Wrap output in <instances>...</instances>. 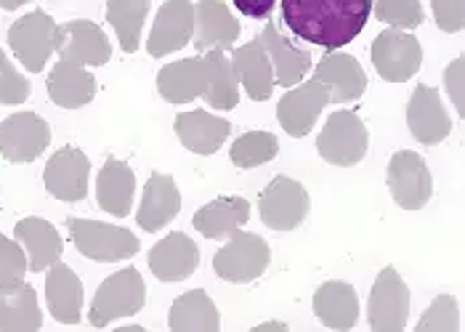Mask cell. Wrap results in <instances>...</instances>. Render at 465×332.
<instances>
[{"instance_id": "cell-1", "label": "cell", "mask_w": 465, "mask_h": 332, "mask_svg": "<svg viewBox=\"0 0 465 332\" xmlns=\"http://www.w3.org/2000/svg\"><path fill=\"white\" fill-rule=\"evenodd\" d=\"M372 14V0H282V19L292 35L341 51L361 35Z\"/></svg>"}, {"instance_id": "cell-2", "label": "cell", "mask_w": 465, "mask_h": 332, "mask_svg": "<svg viewBox=\"0 0 465 332\" xmlns=\"http://www.w3.org/2000/svg\"><path fill=\"white\" fill-rule=\"evenodd\" d=\"M72 245L80 256L99 263H117V260L134 259L142 250V242L134 231L112 223L91 221V219H67Z\"/></svg>"}, {"instance_id": "cell-3", "label": "cell", "mask_w": 465, "mask_h": 332, "mask_svg": "<svg viewBox=\"0 0 465 332\" xmlns=\"http://www.w3.org/2000/svg\"><path fill=\"white\" fill-rule=\"evenodd\" d=\"M146 303V285L139 269L128 266L107 277L91 300L88 319L94 327H107L114 319L139 314Z\"/></svg>"}, {"instance_id": "cell-4", "label": "cell", "mask_w": 465, "mask_h": 332, "mask_svg": "<svg viewBox=\"0 0 465 332\" xmlns=\"http://www.w3.org/2000/svg\"><path fill=\"white\" fill-rule=\"evenodd\" d=\"M367 125L359 120L357 112L338 110L332 112L324 122L317 139V151L324 162L338 165V168H351L359 165L367 154Z\"/></svg>"}, {"instance_id": "cell-5", "label": "cell", "mask_w": 465, "mask_h": 332, "mask_svg": "<svg viewBox=\"0 0 465 332\" xmlns=\"http://www.w3.org/2000/svg\"><path fill=\"white\" fill-rule=\"evenodd\" d=\"M229 242L215 253L213 269L215 274L226 282H237L245 285L258 279L272 260V250L266 245L263 237L252 234V231H242L237 229L232 237H226Z\"/></svg>"}, {"instance_id": "cell-6", "label": "cell", "mask_w": 465, "mask_h": 332, "mask_svg": "<svg viewBox=\"0 0 465 332\" xmlns=\"http://www.w3.org/2000/svg\"><path fill=\"white\" fill-rule=\"evenodd\" d=\"M59 24L45 11H30L16 19L8 30V45L27 73H43L51 54L56 51Z\"/></svg>"}, {"instance_id": "cell-7", "label": "cell", "mask_w": 465, "mask_h": 332, "mask_svg": "<svg viewBox=\"0 0 465 332\" xmlns=\"http://www.w3.org/2000/svg\"><path fill=\"white\" fill-rule=\"evenodd\" d=\"M386 184L394 197V202L404 210H420L426 208L433 194V179L429 165L418 151L401 149L389 160Z\"/></svg>"}, {"instance_id": "cell-8", "label": "cell", "mask_w": 465, "mask_h": 332, "mask_svg": "<svg viewBox=\"0 0 465 332\" xmlns=\"http://www.w3.org/2000/svg\"><path fill=\"white\" fill-rule=\"evenodd\" d=\"M309 191L295 179L277 176L258 197V213L261 221L272 231H292L309 216Z\"/></svg>"}, {"instance_id": "cell-9", "label": "cell", "mask_w": 465, "mask_h": 332, "mask_svg": "<svg viewBox=\"0 0 465 332\" xmlns=\"http://www.w3.org/2000/svg\"><path fill=\"white\" fill-rule=\"evenodd\" d=\"M51 144V125L35 112H16L0 122V157L25 165L37 160Z\"/></svg>"}, {"instance_id": "cell-10", "label": "cell", "mask_w": 465, "mask_h": 332, "mask_svg": "<svg viewBox=\"0 0 465 332\" xmlns=\"http://www.w3.org/2000/svg\"><path fill=\"white\" fill-rule=\"evenodd\" d=\"M410 317V290L394 266H386L367 300V319L375 332H401Z\"/></svg>"}, {"instance_id": "cell-11", "label": "cell", "mask_w": 465, "mask_h": 332, "mask_svg": "<svg viewBox=\"0 0 465 332\" xmlns=\"http://www.w3.org/2000/svg\"><path fill=\"white\" fill-rule=\"evenodd\" d=\"M372 64L389 83H404L415 77L423 64V48L418 37L404 30H383L372 43Z\"/></svg>"}, {"instance_id": "cell-12", "label": "cell", "mask_w": 465, "mask_h": 332, "mask_svg": "<svg viewBox=\"0 0 465 332\" xmlns=\"http://www.w3.org/2000/svg\"><path fill=\"white\" fill-rule=\"evenodd\" d=\"M56 54L62 62L77 67H104L112 56V45L99 24L88 19H72L67 24H59Z\"/></svg>"}, {"instance_id": "cell-13", "label": "cell", "mask_w": 465, "mask_h": 332, "mask_svg": "<svg viewBox=\"0 0 465 332\" xmlns=\"http://www.w3.org/2000/svg\"><path fill=\"white\" fill-rule=\"evenodd\" d=\"M330 104L327 88L317 77L298 83L287 91L285 96L277 104V117L280 125L285 128V133H290L292 139H303L312 133V128L317 125L320 112Z\"/></svg>"}, {"instance_id": "cell-14", "label": "cell", "mask_w": 465, "mask_h": 332, "mask_svg": "<svg viewBox=\"0 0 465 332\" xmlns=\"http://www.w3.org/2000/svg\"><path fill=\"white\" fill-rule=\"evenodd\" d=\"M91 160L77 147H62L45 165L43 184L51 197L62 202H80L88 197Z\"/></svg>"}, {"instance_id": "cell-15", "label": "cell", "mask_w": 465, "mask_h": 332, "mask_svg": "<svg viewBox=\"0 0 465 332\" xmlns=\"http://www.w3.org/2000/svg\"><path fill=\"white\" fill-rule=\"evenodd\" d=\"M194 35V5L192 0H165L154 16L146 51L160 59L173 51H181Z\"/></svg>"}, {"instance_id": "cell-16", "label": "cell", "mask_w": 465, "mask_h": 332, "mask_svg": "<svg viewBox=\"0 0 465 332\" xmlns=\"http://www.w3.org/2000/svg\"><path fill=\"white\" fill-rule=\"evenodd\" d=\"M407 125H410V133L415 136V142H420L426 147H436L450 136L452 120H450L447 107L436 88L418 85L412 91V96L407 102Z\"/></svg>"}, {"instance_id": "cell-17", "label": "cell", "mask_w": 465, "mask_h": 332, "mask_svg": "<svg viewBox=\"0 0 465 332\" xmlns=\"http://www.w3.org/2000/svg\"><path fill=\"white\" fill-rule=\"evenodd\" d=\"M197 266H200V248L183 231L168 234L149 250V269L160 282H183L197 271Z\"/></svg>"}, {"instance_id": "cell-18", "label": "cell", "mask_w": 465, "mask_h": 332, "mask_svg": "<svg viewBox=\"0 0 465 332\" xmlns=\"http://www.w3.org/2000/svg\"><path fill=\"white\" fill-rule=\"evenodd\" d=\"M314 77L327 88L330 104H349L367 91V74L357 59L343 51H330L320 62Z\"/></svg>"}, {"instance_id": "cell-19", "label": "cell", "mask_w": 465, "mask_h": 332, "mask_svg": "<svg viewBox=\"0 0 465 332\" xmlns=\"http://www.w3.org/2000/svg\"><path fill=\"white\" fill-rule=\"evenodd\" d=\"M181 210V191L176 181L160 171H154L149 176V181L143 186V200L139 205V213H136V221L142 226L143 231L154 234L160 231L163 226L173 221Z\"/></svg>"}, {"instance_id": "cell-20", "label": "cell", "mask_w": 465, "mask_h": 332, "mask_svg": "<svg viewBox=\"0 0 465 332\" xmlns=\"http://www.w3.org/2000/svg\"><path fill=\"white\" fill-rule=\"evenodd\" d=\"M240 37V22L223 0H200L194 5V45L197 51L232 48Z\"/></svg>"}, {"instance_id": "cell-21", "label": "cell", "mask_w": 465, "mask_h": 332, "mask_svg": "<svg viewBox=\"0 0 465 332\" xmlns=\"http://www.w3.org/2000/svg\"><path fill=\"white\" fill-rule=\"evenodd\" d=\"M45 303H48L51 317L62 325H77L83 317V282L62 260L48 266Z\"/></svg>"}, {"instance_id": "cell-22", "label": "cell", "mask_w": 465, "mask_h": 332, "mask_svg": "<svg viewBox=\"0 0 465 332\" xmlns=\"http://www.w3.org/2000/svg\"><path fill=\"white\" fill-rule=\"evenodd\" d=\"M208 83V67L203 56L179 59L157 73V91L171 104H189L194 99H203Z\"/></svg>"}, {"instance_id": "cell-23", "label": "cell", "mask_w": 465, "mask_h": 332, "mask_svg": "<svg viewBox=\"0 0 465 332\" xmlns=\"http://www.w3.org/2000/svg\"><path fill=\"white\" fill-rule=\"evenodd\" d=\"M173 128L181 144L194 154H215L232 133L229 120L215 117L205 110L181 112Z\"/></svg>"}, {"instance_id": "cell-24", "label": "cell", "mask_w": 465, "mask_h": 332, "mask_svg": "<svg viewBox=\"0 0 465 332\" xmlns=\"http://www.w3.org/2000/svg\"><path fill=\"white\" fill-rule=\"evenodd\" d=\"M14 239L25 248L27 266L35 274H40L48 266H54L56 260L62 259V250H64L56 226L48 223L45 219H37V216L22 219V221L16 223L14 226Z\"/></svg>"}, {"instance_id": "cell-25", "label": "cell", "mask_w": 465, "mask_h": 332, "mask_svg": "<svg viewBox=\"0 0 465 332\" xmlns=\"http://www.w3.org/2000/svg\"><path fill=\"white\" fill-rule=\"evenodd\" d=\"M258 37L263 40V48L269 54V62L274 70V85L292 88L312 70V54L292 45L285 35H280V30L272 22L263 27V33Z\"/></svg>"}, {"instance_id": "cell-26", "label": "cell", "mask_w": 465, "mask_h": 332, "mask_svg": "<svg viewBox=\"0 0 465 332\" xmlns=\"http://www.w3.org/2000/svg\"><path fill=\"white\" fill-rule=\"evenodd\" d=\"M96 91L99 83L85 67L59 59V64L48 73V99L62 110H80L91 104Z\"/></svg>"}, {"instance_id": "cell-27", "label": "cell", "mask_w": 465, "mask_h": 332, "mask_svg": "<svg viewBox=\"0 0 465 332\" xmlns=\"http://www.w3.org/2000/svg\"><path fill=\"white\" fill-rule=\"evenodd\" d=\"M232 64L237 70L240 83L245 85V93L252 102H266L274 93V70L269 62V54L263 48V40L255 37L251 43H245L242 48H237L232 54Z\"/></svg>"}, {"instance_id": "cell-28", "label": "cell", "mask_w": 465, "mask_h": 332, "mask_svg": "<svg viewBox=\"0 0 465 332\" xmlns=\"http://www.w3.org/2000/svg\"><path fill=\"white\" fill-rule=\"evenodd\" d=\"M134 191H136V176L128 168V162L109 157L104 168L99 171V181H96L99 208L114 219H125L134 205Z\"/></svg>"}, {"instance_id": "cell-29", "label": "cell", "mask_w": 465, "mask_h": 332, "mask_svg": "<svg viewBox=\"0 0 465 332\" xmlns=\"http://www.w3.org/2000/svg\"><path fill=\"white\" fill-rule=\"evenodd\" d=\"M251 219V202L245 197H218L194 213V229L208 239H226Z\"/></svg>"}, {"instance_id": "cell-30", "label": "cell", "mask_w": 465, "mask_h": 332, "mask_svg": "<svg viewBox=\"0 0 465 332\" xmlns=\"http://www.w3.org/2000/svg\"><path fill=\"white\" fill-rule=\"evenodd\" d=\"M314 314L330 330H351L359 319L357 290L349 282H324L314 293Z\"/></svg>"}, {"instance_id": "cell-31", "label": "cell", "mask_w": 465, "mask_h": 332, "mask_svg": "<svg viewBox=\"0 0 465 332\" xmlns=\"http://www.w3.org/2000/svg\"><path fill=\"white\" fill-rule=\"evenodd\" d=\"M43 327V311L37 306L33 285L19 282L0 290V332H37Z\"/></svg>"}, {"instance_id": "cell-32", "label": "cell", "mask_w": 465, "mask_h": 332, "mask_svg": "<svg viewBox=\"0 0 465 332\" xmlns=\"http://www.w3.org/2000/svg\"><path fill=\"white\" fill-rule=\"evenodd\" d=\"M203 59L208 67V83H205L203 99L213 110H234L240 104V77L232 64V56L223 54L221 48H211V51H205Z\"/></svg>"}, {"instance_id": "cell-33", "label": "cell", "mask_w": 465, "mask_h": 332, "mask_svg": "<svg viewBox=\"0 0 465 332\" xmlns=\"http://www.w3.org/2000/svg\"><path fill=\"white\" fill-rule=\"evenodd\" d=\"M168 325L173 332H218L221 317L213 298L205 290H192L173 300Z\"/></svg>"}, {"instance_id": "cell-34", "label": "cell", "mask_w": 465, "mask_h": 332, "mask_svg": "<svg viewBox=\"0 0 465 332\" xmlns=\"http://www.w3.org/2000/svg\"><path fill=\"white\" fill-rule=\"evenodd\" d=\"M146 14H149V0H107V22L117 33L120 48L125 54L139 51Z\"/></svg>"}, {"instance_id": "cell-35", "label": "cell", "mask_w": 465, "mask_h": 332, "mask_svg": "<svg viewBox=\"0 0 465 332\" xmlns=\"http://www.w3.org/2000/svg\"><path fill=\"white\" fill-rule=\"evenodd\" d=\"M280 151V142L274 133L269 131H251V133H242L232 149H229V157L237 168H258V165H266L277 157Z\"/></svg>"}, {"instance_id": "cell-36", "label": "cell", "mask_w": 465, "mask_h": 332, "mask_svg": "<svg viewBox=\"0 0 465 332\" xmlns=\"http://www.w3.org/2000/svg\"><path fill=\"white\" fill-rule=\"evenodd\" d=\"M375 16L396 30H415L423 24V5L420 0H372Z\"/></svg>"}, {"instance_id": "cell-37", "label": "cell", "mask_w": 465, "mask_h": 332, "mask_svg": "<svg viewBox=\"0 0 465 332\" xmlns=\"http://www.w3.org/2000/svg\"><path fill=\"white\" fill-rule=\"evenodd\" d=\"M27 271H30V266H27L25 248L16 239H8L0 234V290L25 282Z\"/></svg>"}, {"instance_id": "cell-38", "label": "cell", "mask_w": 465, "mask_h": 332, "mask_svg": "<svg viewBox=\"0 0 465 332\" xmlns=\"http://www.w3.org/2000/svg\"><path fill=\"white\" fill-rule=\"evenodd\" d=\"M458 327H460L458 300L452 296L433 298L429 311L418 322V332H458Z\"/></svg>"}, {"instance_id": "cell-39", "label": "cell", "mask_w": 465, "mask_h": 332, "mask_svg": "<svg viewBox=\"0 0 465 332\" xmlns=\"http://www.w3.org/2000/svg\"><path fill=\"white\" fill-rule=\"evenodd\" d=\"M33 93V85L27 77L14 70V64L8 62V56L0 51V104L5 107H16L22 102H27Z\"/></svg>"}, {"instance_id": "cell-40", "label": "cell", "mask_w": 465, "mask_h": 332, "mask_svg": "<svg viewBox=\"0 0 465 332\" xmlns=\"http://www.w3.org/2000/svg\"><path fill=\"white\" fill-rule=\"evenodd\" d=\"M433 19L441 33L455 35L465 24V0H430Z\"/></svg>"}, {"instance_id": "cell-41", "label": "cell", "mask_w": 465, "mask_h": 332, "mask_svg": "<svg viewBox=\"0 0 465 332\" xmlns=\"http://www.w3.org/2000/svg\"><path fill=\"white\" fill-rule=\"evenodd\" d=\"M444 85H447V91H450V96H452L458 112L463 114V59H455V62L447 67V73H444Z\"/></svg>"}, {"instance_id": "cell-42", "label": "cell", "mask_w": 465, "mask_h": 332, "mask_svg": "<svg viewBox=\"0 0 465 332\" xmlns=\"http://www.w3.org/2000/svg\"><path fill=\"white\" fill-rule=\"evenodd\" d=\"M277 0H234V8L251 19H266L274 11Z\"/></svg>"}, {"instance_id": "cell-43", "label": "cell", "mask_w": 465, "mask_h": 332, "mask_svg": "<svg viewBox=\"0 0 465 332\" xmlns=\"http://www.w3.org/2000/svg\"><path fill=\"white\" fill-rule=\"evenodd\" d=\"M25 3H33V0H0V8H3V11H16V8H22Z\"/></svg>"}]
</instances>
